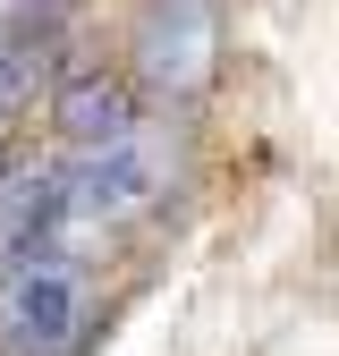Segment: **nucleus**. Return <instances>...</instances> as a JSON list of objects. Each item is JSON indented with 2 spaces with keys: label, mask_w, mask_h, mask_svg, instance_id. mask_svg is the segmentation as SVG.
<instances>
[{
  "label": "nucleus",
  "mask_w": 339,
  "mask_h": 356,
  "mask_svg": "<svg viewBox=\"0 0 339 356\" xmlns=\"http://www.w3.org/2000/svg\"><path fill=\"white\" fill-rule=\"evenodd\" d=\"M0 339L17 356H68L85 339V246L0 254Z\"/></svg>",
  "instance_id": "f257e3e1"
},
{
  "label": "nucleus",
  "mask_w": 339,
  "mask_h": 356,
  "mask_svg": "<svg viewBox=\"0 0 339 356\" xmlns=\"http://www.w3.org/2000/svg\"><path fill=\"white\" fill-rule=\"evenodd\" d=\"M60 187H68L76 220L102 238V229H119V220H136V212L161 204V161H153L144 127H136V136H119V145H85V153H68V161H60Z\"/></svg>",
  "instance_id": "f03ea898"
},
{
  "label": "nucleus",
  "mask_w": 339,
  "mask_h": 356,
  "mask_svg": "<svg viewBox=\"0 0 339 356\" xmlns=\"http://www.w3.org/2000/svg\"><path fill=\"white\" fill-rule=\"evenodd\" d=\"M212 51H221V17H212V0H144L136 17V76L153 94H204L212 76Z\"/></svg>",
  "instance_id": "7ed1b4c3"
},
{
  "label": "nucleus",
  "mask_w": 339,
  "mask_h": 356,
  "mask_svg": "<svg viewBox=\"0 0 339 356\" xmlns=\"http://www.w3.org/2000/svg\"><path fill=\"white\" fill-rule=\"evenodd\" d=\"M51 119H60L68 153H85V145H119V136H136V94H127L119 76H68L60 102H51Z\"/></svg>",
  "instance_id": "20e7f679"
},
{
  "label": "nucleus",
  "mask_w": 339,
  "mask_h": 356,
  "mask_svg": "<svg viewBox=\"0 0 339 356\" xmlns=\"http://www.w3.org/2000/svg\"><path fill=\"white\" fill-rule=\"evenodd\" d=\"M34 85H42V51H34L26 34H0V119L26 111V102H34Z\"/></svg>",
  "instance_id": "39448f33"
},
{
  "label": "nucleus",
  "mask_w": 339,
  "mask_h": 356,
  "mask_svg": "<svg viewBox=\"0 0 339 356\" xmlns=\"http://www.w3.org/2000/svg\"><path fill=\"white\" fill-rule=\"evenodd\" d=\"M0 9H26V0H0Z\"/></svg>",
  "instance_id": "423d86ee"
}]
</instances>
